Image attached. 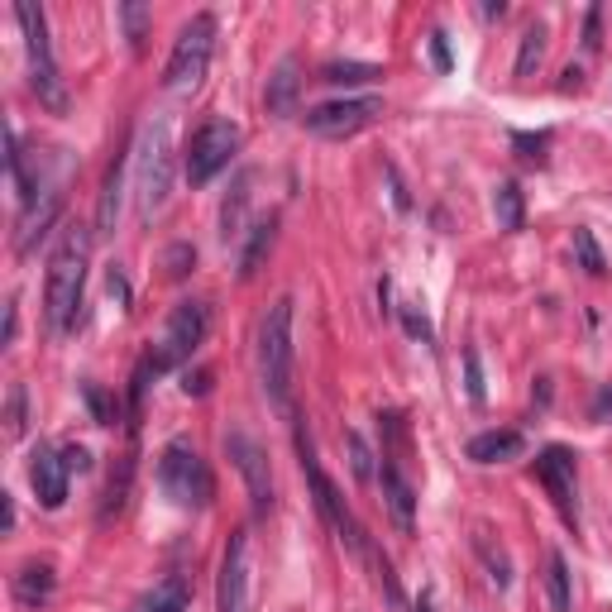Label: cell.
<instances>
[{
    "label": "cell",
    "instance_id": "6da1fadb",
    "mask_svg": "<svg viewBox=\"0 0 612 612\" xmlns=\"http://www.w3.org/2000/svg\"><path fill=\"white\" fill-rule=\"evenodd\" d=\"M87 259H91V235L81 225H68L48 254V283H44L53 330H77L81 287H87Z\"/></svg>",
    "mask_w": 612,
    "mask_h": 612
},
{
    "label": "cell",
    "instance_id": "7a4b0ae2",
    "mask_svg": "<svg viewBox=\"0 0 612 612\" xmlns=\"http://www.w3.org/2000/svg\"><path fill=\"white\" fill-rule=\"evenodd\" d=\"M134 177H139V216L154 220L173 197V124L167 115L144 124L139 154H134Z\"/></svg>",
    "mask_w": 612,
    "mask_h": 612
},
{
    "label": "cell",
    "instance_id": "3957f363",
    "mask_svg": "<svg viewBox=\"0 0 612 612\" xmlns=\"http://www.w3.org/2000/svg\"><path fill=\"white\" fill-rule=\"evenodd\" d=\"M297 459H302V474H306V483H311V493H316V508H321V517L330 521V531L340 536V545L349 555H359L364 560V551H369V531L359 526V517L349 512V502L340 498V489L326 478V469H321V459H316V446H311V435L297 426Z\"/></svg>",
    "mask_w": 612,
    "mask_h": 612
},
{
    "label": "cell",
    "instance_id": "277c9868",
    "mask_svg": "<svg viewBox=\"0 0 612 612\" xmlns=\"http://www.w3.org/2000/svg\"><path fill=\"white\" fill-rule=\"evenodd\" d=\"M292 306H297L292 297H278L259 326V378L278 407H287L292 397Z\"/></svg>",
    "mask_w": 612,
    "mask_h": 612
},
{
    "label": "cell",
    "instance_id": "5b68a950",
    "mask_svg": "<svg viewBox=\"0 0 612 612\" xmlns=\"http://www.w3.org/2000/svg\"><path fill=\"white\" fill-rule=\"evenodd\" d=\"M15 19L25 29V48H29V81L38 91V105H48L53 115L68 111V87L58 77V62H53V44H48V19L34 0H19L15 5Z\"/></svg>",
    "mask_w": 612,
    "mask_h": 612
},
{
    "label": "cell",
    "instance_id": "8992f818",
    "mask_svg": "<svg viewBox=\"0 0 612 612\" xmlns=\"http://www.w3.org/2000/svg\"><path fill=\"white\" fill-rule=\"evenodd\" d=\"M158 489L177 502V508H206L210 502V469L197 455L192 440H167L158 455Z\"/></svg>",
    "mask_w": 612,
    "mask_h": 612
},
{
    "label": "cell",
    "instance_id": "52a82bcc",
    "mask_svg": "<svg viewBox=\"0 0 612 612\" xmlns=\"http://www.w3.org/2000/svg\"><path fill=\"white\" fill-rule=\"evenodd\" d=\"M210 48H216V15L201 10L182 25L173 58H167V68H163V87L167 91H192L210 68Z\"/></svg>",
    "mask_w": 612,
    "mask_h": 612
},
{
    "label": "cell",
    "instance_id": "ba28073f",
    "mask_svg": "<svg viewBox=\"0 0 612 612\" xmlns=\"http://www.w3.org/2000/svg\"><path fill=\"white\" fill-rule=\"evenodd\" d=\"M235 154H240V124L235 120H206L201 130L187 139L182 173L192 187H206V182H216V173H225Z\"/></svg>",
    "mask_w": 612,
    "mask_h": 612
},
{
    "label": "cell",
    "instance_id": "9c48e42d",
    "mask_svg": "<svg viewBox=\"0 0 612 612\" xmlns=\"http://www.w3.org/2000/svg\"><path fill=\"white\" fill-rule=\"evenodd\" d=\"M383 120V96H345V101H321L311 105L302 115V124L311 134L321 139H349L359 130H369V124Z\"/></svg>",
    "mask_w": 612,
    "mask_h": 612
},
{
    "label": "cell",
    "instance_id": "30bf717a",
    "mask_svg": "<svg viewBox=\"0 0 612 612\" xmlns=\"http://www.w3.org/2000/svg\"><path fill=\"white\" fill-rule=\"evenodd\" d=\"M206 330H210V306H206V302H177L173 316H167V330H163L158 349H149L154 364H158V373L187 364V359H192V349L206 340Z\"/></svg>",
    "mask_w": 612,
    "mask_h": 612
},
{
    "label": "cell",
    "instance_id": "8fae6325",
    "mask_svg": "<svg viewBox=\"0 0 612 612\" xmlns=\"http://www.w3.org/2000/svg\"><path fill=\"white\" fill-rule=\"evenodd\" d=\"M225 455L230 464L244 474L249 483V498H254V517H268L273 512V474H268V455L254 435H244V431H230L225 435Z\"/></svg>",
    "mask_w": 612,
    "mask_h": 612
},
{
    "label": "cell",
    "instance_id": "7c38bea8",
    "mask_svg": "<svg viewBox=\"0 0 612 612\" xmlns=\"http://www.w3.org/2000/svg\"><path fill=\"white\" fill-rule=\"evenodd\" d=\"M536 478L545 483V493L555 498V508L564 512V521H579V508H574V450L545 446L536 455Z\"/></svg>",
    "mask_w": 612,
    "mask_h": 612
},
{
    "label": "cell",
    "instance_id": "4fadbf2b",
    "mask_svg": "<svg viewBox=\"0 0 612 612\" xmlns=\"http://www.w3.org/2000/svg\"><path fill=\"white\" fill-rule=\"evenodd\" d=\"M220 612H249V531H235L220 560Z\"/></svg>",
    "mask_w": 612,
    "mask_h": 612
},
{
    "label": "cell",
    "instance_id": "5bb4252c",
    "mask_svg": "<svg viewBox=\"0 0 612 612\" xmlns=\"http://www.w3.org/2000/svg\"><path fill=\"white\" fill-rule=\"evenodd\" d=\"M29 483H34V498L44 512H58L62 502H68V464H62V450L44 446L38 440L34 446V459H29Z\"/></svg>",
    "mask_w": 612,
    "mask_h": 612
},
{
    "label": "cell",
    "instance_id": "9a60e30c",
    "mask_svg": "<svg viewBox=\"0 0 612 612\" xmlns=\"http://www.w3.org/2000/svg\"><path fill=\"white\" fill-rule=\"evenodd\" d=\"M383 502H388V512L397 521V531L412 536V526H416V493H412V483H407V474H403V464H397L392 450H383Z\"/></svg>",
    "mask_w": 612,
    "mask_h": 612
},
{
    "label": "cell",
    "instance_id": "2e32d148",
    "mask_svg": "<svg viewBox=\"0 0 612 612\" xmlns=\"http://www.w3.org/2000/svg\"><path fill=\"white\" fill-rule=\"evenodd\" d=\"M297 91H302V62L283 58L278 72L268 77V115H297Z\"/></svg>",
    "mask_w": 612,
    "mask_h": 612
},
{
    "label": "cell",
    "instance_id": "e0dca14e",
    "mask_svg": "<svg viewBox=\"0 0 612 612\" xmlns=\"http://www.w3.org/2000/svg\"><path fill=\"white\" fill-rule=\"evenodd\" d=\"M124 167H130V149H120L111 173H105V192H101V210H96V235H115L120 220V201H124Z\"/></svg>",
    "mask_w": 612,
    "mask_h": 612
},
{
    "label": "cell",
    "instance_id": "ac0fdd59",
    "mask_svg": "<svg viewBox=\"0 0 612 612\" xmlns=\"http://www.w3.org/2000/svg\"><path fill=\"white\" fill-rule=\"evenodd\" d=\"M521 431H483L469 440V459L474 464H502V459H517L521 455Z\"/></svg>",
    "mask_w": 612,
    "mask_h": 612
},
{
    "label": "cell",
    "instance_id": "d6986e66",
    "mask_svg": "<svg viewBox=\"0 0 612 612\" xmlns=\"http://www.w3.org/2000/svg\"><path fill=\"white\" fill-rule=\"evenodd\" d=\"M187 603H192V584L182 574H167L139 598V612H187Z\"/></svg>",
    "mask_w": 612,
    "mask_h": 612
},
{
    "label": "cell",
    "instance_id": "ffe728a7",
    "mask_svg": "<svg viewBox=\"0 0 612 612\" xmlns=\"http://www.w3.org/2000/svg\"><path fill=\"white\" fill-rule=\"evenodd\" d=\"M5 163H10V177H15V192H19V210H34V201H38V187H34V177H29V167H25V149H19V134H15V124H5Z\"/></svg>",
    "mask_w": 612,
    "mask_h": 612
},
{
    "label": "cell",
    "instance_id": "44dd1931",
    "mask_svg": "<svg viewBox=\"0 0 612 612\" xmlns=\"http://www.w3.org/2000/svg\"><path fill=\"white\" fill-rule=\"evenodd\" d=\"M53 584L58 579H53L48 564H25L15 574V594H19V603H25V607H44L53 598Z\"/></svg>",
    "mask_w": 612,
    "mask_h": 612
},
{
    "label": "cell",
    "instance_id": "7402d4cb",
    "mask_svg": "<svg viewBox=\"0 0 612 612\" xmlns=\"http://www.w3.org/2000/svg\"><path fill=\"white\" fill-rule=\"evenodd\" d=\"M244 210H249V173L235 182V192H230L225 206H220V240L225 244H235L244 235Z\"/></svg>",
    "mask_w": 612,
    "mask_h": 612
},
{
    "label": "cell",
    "instance_id": "603a6c76",
    "mask_svg": "<svg viewBox=\"0 0 612 612\" xmlns=\"http://www.w3.org/2000/svg\"><path fill=\"white\" fill-rule=\"evenodd\" d=\"M493 216L502 230H521L526 225V197H521V187L508 177V182H498V192H493Z\"/></svg>",
    "mask_w": 612,
    "mask_h": 612
},
{
    "label": "cell",
    "instance_id": "cb8c5ba5",
    "mask_svg": "<svg viewBox=\"0 0 612 612\" xmlns=\"http://www.w3.org/2000/svg\"><path fill=\"white\" fill-rule=\"evenodd\" d=\"M273 230H278V220H273V216L254 225V235H249L244 254H240V278H254V273H259V259L268 254V244H273Z\"/></svg>",
    "mask_w": 612,
    "mask_h": 612
},
{
    "label": "cell",
    "instance_id": "d4e9b609",
    "mask_svg": "<svg viewBox=\"0 0 612 612\" xmlns=\"http://www.w3.org/2000/svg\"><path fill=\"white\" fill-rule=\"evenodd\" d=\"M373 77H383V68H373V62H326L321 68V81H330V87H359Z\"/></svg>",
    "mask_w": 612,
    "mask_h": 612
},
{
    "label": "cell",
    "instance_id": "484cf974",
    "mask_svg": "<svg viewBox=\"0 0 612 612\" xmlns=\"http://www.w3.org/2000/svg\"><path fill=\"white\" fill-rule=\"evenodd\" d=\"M574 259H579V268L588 273V278H603V273H607V259H603V249H598V240H594V230H588V225L574 230Z\"/></svg>",
    "mask_w": 612,
    "mask_h": 612
},
{
    "label": "cell",
    "instance_id": "4316f807",
    "mask_svg": "<svg viewBox=\"0 0 612 612\" xmlns=\"http://www.w3.org/2000/svg\"><path fill=\"white\" fill-rule=\"evenodd\" d=\"M364 560H369V569H373V579H378V588H383V598L392 603V607H403V588H397V574H392V564H388V555L378 551V545H369L364 551Z\"/></svg>",
    "mask_w": 612,
    "mask_h": 612
},
{
    "label": "cell",
    "instance_id": "83f0119b",
    "mask_svg": "<svg viewBox=\"0 0 612 612\" xmlns=\"http://www.w3.org/2000/svg\"><path fill=\"white\" fill-rule=\"evenodd\" d=\"M545 58V25H531L521 34V53H517V77H531Z\"/></svg>",
    "mask_w": 612,
    "mask_h": 612
},
{
    "label": "cell",
    "instance_id": "f1b7e54d",
    "mask_svg": "<svg viewBox=\"0 0 612 612\" xmlns=\"http://www.w3.org/2000/svg\"><path fill=\"white\" fill-rule=\"evenodd\" d=\"M551 607L555 612H574V598H569V560L560 551L551 555Z\"/></svg>",
    "mask_w": 612,
    "mask_h": 612
},
{
    "label": "cell",
    "instance_id": "f546056e",
    "mask_svg": "<svg viewBox=\"0 0 612 612\" xmlns=\"http://www.w3.org/2000/svg\"><path fill=\"white\" fill-rule=\"evenodd\" d=\"M130 478H134V455H124V459H120V474H111V489H105V508H101V517H111V512H120V508H124Z\"/></svg>",
    "mask_w": 612,
    "mask_h": 612
},
{
    "label": "cell",
    "instance_id": "4dcf8cb0",
    "mask_svg": "<svg viewBox=\"0 0 612 612\" xmlns=\"http://www.w3.org/2000/svg\"><path fill=\"white\" fill-rule=\"evenodd\" d=\"M120 19H124V38H130L134 48H144V34H149V25H154V10L149 5H120Z\"/></svg>",
    "mask_w": 612,
    "mask_h": 612
},
{
    "label": "cell",
    "instance_id": "1f68e13d",
    "mask_svg": "<svg viewBox=\"0 0 612 612\" xmlns=\"http://www.w3.org/2000/svg\"><path fill=\"white\" fill-rule=\"evenodd\" d=\"M81 397H87V407H91V416H96V426H115V397L105 392L101 383H81Z\"/></svg>",
    "mask_w": 612,
    "mask_h": 612
},
{
    "label": "cell",
    "instance_id": "d6a6232c",
    "mask_svg": "<svg viewBox=\"0 0 612 612\" xmlns=\"http://www.w3.org/2000/svg\"><path fill=\"white\" fill-rule=\"evenodd\" d=\"M345 450H349V469H354V478H359V483H369V478H373V450L364 446V435H359V431H345Z\"/></svg>",
    "mask_w": 612,
    "mask_h": 612
},
{
    "label": "cell",
    "instance_id": "836d02e7",
    "mask_svg": "<svg viewBox=\"0 0 612 612\" xmlns=\"http://www.w3.org/2000/svg\"><path fill=\"white\" fill-rule=\"evenodd\" d=\"M397 316H403V326H407V335H412V340H421V345H431V340H435L431 321H426V316H421L412 302H407V306H397Z\"/></svg>",
    "mask_w": 612,
    "mask_h": 612
},
{
    "label": "cell",
    "instance_id": "e575fe53",
    "mask_svg": "<svg viewBox=\"0 0 612 612\" xmlns=\"http://www.w3.org/2000/svg\"><path fill=\"white\" fill-rule=\"evenodd\" d=\"M5 435L19 440L25 435V383H15L10 388V412H5Z\"/></svg>",
    "mask_w": 612,
    "mask_h": 612
},
{
    "label": "cell",
    "instance_id": "d590c367",
    "mask_svg": "<svg viewBox=\"0 0 612 612\" xmlns=\"http://www.w3.org/2000/svg\"><path fill=\"white\" fill-rule=\"evenodd\" d=\"M464 388H469V403H483L489 388H483V369H478V354L464 349Z\"/></svg>",
    "mask_w": 612,
    "mask_h": 612
},
{
    "label": "cell",
    "instance_id": "8d00e7d4",
    "mask_svg": "<svg viewBox=\"0 0 612 612\" xmlns=\"http://www.w3.org/2000/svg\"><path fill=\"white\" fill-rule=\"evenodd\" d=\"M197 268V249L192 244H173L167 249V278H187Z\"/></svg>",
    "mask_w": 612,
    "mask_h": 612
},
{
    "label": "cell",
    "instance_id": "74e56055",
    "mask_svg": "<svg viewBox=\"0 0 612 612\" xmlns=\"http://www.w3.org/2000/svg\"><path fill=\"white\" fill-rule=\"evenodd\" d=\"M512 144L521 149L526 163H545V149H551V134H512Z\"/></svg>",
    "mask_w": 612,
    "mask_h": 612
},
{
    "label": "cell",
    "instance_id": "f35d334b",
    "mask_svg": "<svg viewBox=\"0 0 612 612\" xmlns=\"http://www.w3.org/2000/svg\"><path fill=\"white\" fill-rule=\"evenodd\" d=\"M62 464H68V474H72V469L87 474V469H91V450H87V446H68V450H62Z\"/></svg>",
    "mask_w": 612,
    "mask_h": 612
},
{
    "label": "cell",
    "instance_id": "ab89813d",
    "mask_svg": "<svg viewBox=\"0 0 612 612\" xmlns=\"http://www.w3.org/2000/svg\"><path fill=\"white\" fill-rule=\"evenodd\" d=\"M431 62H435V72H450V44H446V34H431Z\"/></svg>",
    "mask_w": 612,
    "mask_h": 612
},
{
    "label": "cell",
    "instance_id": "60d3db41",
    "mask_svg": "<svg viewBox=\"0 0 612 612\" xmlns=\"http://www.w3.org/2000/svg\"><path fill=\"white\" fill-rule=\"evenodd\" d=\"M182 392H187V397H206V392H210V373H206V369L187 373V378H182Z\"/></svg>",
    "mask_w": 612,
    "mask_h": 612
},
{
    "label": "cell",
    "instance_id": "b9f144b4",
    "mask_svg": "<svg viewBox=\"0 0 612 612\" xmlns=\"http://www.w3.org/2000/svg\"><path fill=\"white\" fill-rule=\"evenodd\" d=\"M598 25H603V5H594L584 19V48H598Z\"/></svg>",
    "mask_w": 612,
    "mask_h": 612
},
{
    "label": "cell",
    "instance_id": "7bdbcfd3",
    "mask_svg": "<svg viewBox=\"0 0 612 612\" xmlns=\"http://www.w3.org/2000/svg\"><path fill=\"white\" fill-rule=\"evenodd\" d=\"M105 287H111V297L130 302V283H124V273H120V268H111V273H105Z\"/></svg>",
    "mask_w": 612,
    "mask_h": 612
},
{
    "label": "cell",
    "instance_id": "ee69618b",
    "mask_svg": "<svg viewBox=\"0 0 612 612\" xmlns=\"http://www.w3.org/2000/svg\"><path fill=\"white\" fill-rule=\"evenodd\" d=\"M607 416H612V383L598 388V397H594V421H607Z\"/></svg>",
    "mask_w": 612,
    "mask_h": 612
},
{
    "label": "cell",
    "instance_id": "f6af8a7d",
    "mask_svg": "<svg viewBox=\"0 0 612 612\" xmlns=\"http://www.w3.org/2000/svg\"><path fill=\"white\" fill-rule=\"evenodd\" d=\"M584 87V72L579 68H564V77H560V91H579Z\"/></svg>",
    "mask_w": 612,
    "mask_h": 612
},
{
    "label": "cell",
    "instance_id": "bcb514c9",
    "mask_svg": "<svg viewBox=\"0 0 612 612\" xmlns=\"http://www.w3.org/2000/svg\"><path fill=\"white\" fill-rule=\"evenodd\" d=\"M15 330H19V306H5V345H15Z\"/></svg>",
    "mask_w": 612,
    "mask_h": 612
},
{
    "label": "cell",
    "instance_id": "7dc6e473",
    "mask_svg": "<svg viewBox=\"0 0 612 612\" xmlns=\"http://www.w3.org/2000/svg\"><path fill=\"white\" fill-rule=\"evenodd\" d=\"M483 15H489V19H502V15H508V5H502V0H489V5H483Z\"/></svg>",
    "mask_w": 612,
    "mask_h": 612
},
{
    "label": "cell",
    "instance_id": "c3c4849f",
    "mask_svg": "<svg viewBox=\"0 0 612 612\" xmlns=\"http://www.w3.org/2000/svg\"><path fill=\"white\" fill-rule=\"evenodd\" d=\"M5 531H15V498L5 493Z\"/></svg>",
    "mask_w": 612,
    "mask_h": 612
},
{
    "label": "cell",
    "instance_id": "681fc988",
    "mask_svg": "<svg viewBox=\"0 0 612 612\" xmlns=\"http://www.w3.org/2000/svg\"><path fill=\"white\" fill-rule=\"evenodd\" d=\"M416 612H435V607H431V588H421V598H416Z\"/></svg>",
    "mask_w": 612,
    "mask_h": 612
}]
</instances>
